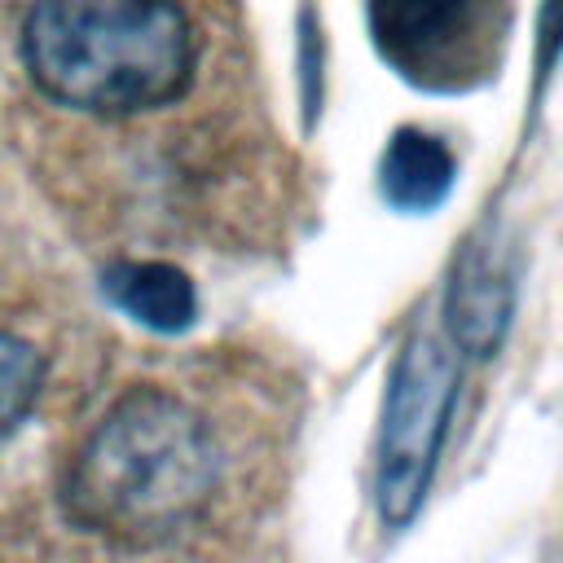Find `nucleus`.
I'll return each mask as SVG.
<instances>
[{"mask_svg": "<svg viewBox=\"0 0 563 563\" xmlns=\"http://www.w3.org/2000/svg\"><path fill=\"white\" fill-rule=\"evenodd\" d=\"M40 387H44V356L26 339L0 330V440L26 422V413L40 400Z\"/></svg>", "mask_w": 563, "mask_h": 563, "instance_id": "6e6552de", "label": "nucleus"}, {"mask_svg": "<svg viewBox=\"0 0 563 563\" xmlns=\"http://www.w3.org/2000/svg\"><path fill=\"white\" fill-rule=\"evenodd\" d=\"M515 308V282L506 255L488 242H471L466 255L453 268L449 295H444V325L449 339L466 356H493Z\"/></svg>", "mask_w": 563, "mask_h": 563, "instance_id": "39448f33", "label": "nucleus"}, {"mask_svg": "<svg viewBox=\"0 0 563 563\" xmlns=\"http://www.w3.org/2000/svg\"><path fill=\"white\" fill-rule=\"evenodd\" d=\"M101 290L114 308H123L132 321H141L145 330H158V334H176L194 321L198 312V295H194V282L172 268V264H158V260H123V264H110L106 277H101Z\"/></svg>", "mask_w": 563, "mask_h": 563, "instance_id": "423d86ee", "label": "nucleus"}, {"mask_svg": "<svg viewBox=\"0 0 563 563\" xmlns=\"http://www.w3.org/2000/svg\"><path fill=\"white\" fill-rule=\"evenodd\" d=\"M453 396H457L453 352L431 334H413L396 356L383 440H378V510L391 528L409 523L427 497L449 431Z\"/></svg>", "mask_w": 563, "mask_h": 563, "instance_id": "20e7f679", "label": "nucleus"}, {"mask_svg": "<svg viewBox=\"0 0 563 563\" xmlns=\"http://www.w3.org/2000/svg\"><path fill=\"white\" fill-rule=\"evenodd\" d=\"M537 70H541V79L550 75V62H554V53L563 48V0H545L541 4V26H537Z\"/></svg>", "mask_w": 563, "mask_h": 563, "instance_id": "1a4fd4ad", "label": "nucleus"}, {"mask_svg": "<svg viewBox=\"0 0 563 563\" xmlns=\"http://www.w3.org/2000/svg\"><path fill=\"white\" fill-rule=\"evenodd\" d=\"M383 62L431 92H462L497 75L510 0H369Z\"/></svg>", "mask_w": 563, "mask_h": 563, "instance_id": "7ed1b4c3", "label": "nucleus"}, {"mask_svg": "<svg viewBox=\"0 0 563 563\" xmlns=\"http://www.w3.org/2000/svg\"><path fill=\"white\" fill-rule=\"evenodd\" d=\"M22 57L53 101L88 114H136L185 92L194 31L176 0H35Z\"/></svg>", "mask_w": 563, "mask_h": 563, "instance_id": "f03ea898", "label": "nucleus"}, {"mask_svg": "<svg viewBox=\"0 0 563 563\" xmlns=\"http://www.w3.org/2000/svg\"><path fill=\"white\" fill-rule=\"evenodd\" d=\"M216 479L220 453L202 413L158 387H136L79 444L62 501L84 532L154 545L207 510Z\"/></svg>", "mask_w": 563, "mask_h": 563, "instance_id": "f257e3e1", "label": "nucleus"}, {"mask_svg": "<svg viewBox=\"0 0 563 563\" xmlns=\"http://www.w3.org/2000/svg\"><path fill=\"white\" fill-rule=\"evenodd\" d=\"M453 189V154L418 128H400L383 150V198L400 211H431Z\"/></svg>", "mask_w": 563, "mask_h": 563, "instance_id": "0eeeda50", "label": "nucleus"}]
</instances>
